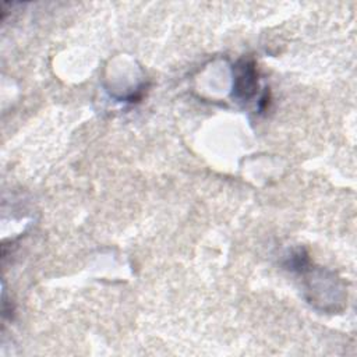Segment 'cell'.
<instances>
[{
  "instance_id": "6da1fadb",
  "label": "cell",
  "mask_w": 357,
  "mask_h": 357,
  "mask_svg": "<svg viewBox=\"0 0 357 357\" xmlns=\"http://www.w3.org/2000/svg\"><path fill=\"white\" fill-rule=\"evenodd\" d=\"M237 70L238 73L236 75V82H234V95L241 99H248L254 95L255 88L258 85L254 63L243 61Z\"/></svg>"
}]
</instances>
